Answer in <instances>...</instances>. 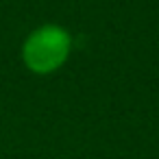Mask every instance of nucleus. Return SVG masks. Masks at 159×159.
Wrapping results in <instances>:
<instances>
[{
	"label": "nucleus",
	"instance_id": "obj_1",
	"mask_svg": "<svg viewBox=\"0 0 159 159\" xmlns=\"http://www.w3.org/2000/svg\"><path fill=\"white\" fill-rule=\"evenodd\" d=\"M72 50V37L63 26L44 24L35 29L24 46H22V61L35 74H50L59 70Z\"/></svg>",
	"mask_w": 159,
	"mask_h": 159
}]
</instances>
